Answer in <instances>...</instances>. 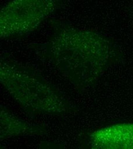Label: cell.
I'll return each mask as SVG.
<instances>
[{"instance_id":"cell-2","label":"cell","mask_w":133,"mask_h":149,"mask_svg":"<svg viewBox=\"0 0 133 149\" xmlns=\"http://www.w3.org/2000/svg\"><path fill=\"white\" fill-rule=\"evenodd\" d=\"M94 142L99 148L133 149V125H121L96 132Z\"/></svg>"},{"instance_id":"cell-1","label":"cell","mask_w":133,"mask_h":149,"mask_svg":"<svg viewBox=\"0 0 133 149\" xmlns=\"http://www.w3.org/2000/svg\"><path fill=\"white\" fill-rule=\"evenodd\" d=\"M60 0H11L1 10V35L21 33L36 26L60 5Z\"/></svg>"}]
</instances>
